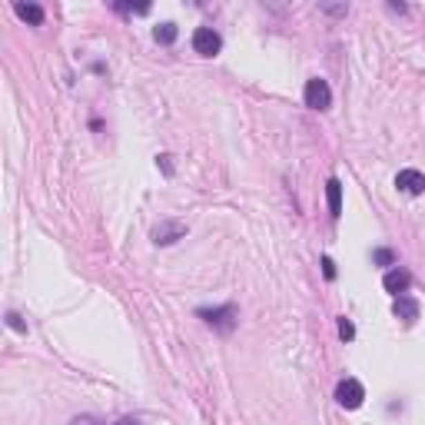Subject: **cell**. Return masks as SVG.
<instances>
[{
  "instance_id": "obj_13",
  "label": "cell",
  "mask_w": 425,
  "mask_h": 425,
  "mask_svg": "<svg viewBox=\"0 0 425 425\" xmlns=\"http://www.w3.org/2000/svg\"><path fill=\"white\" fill-rule=\"evenodd\" d=\"M392 259H395V256H392L389 249H375V263H382V266H392Z\"/></svg>"
},
{
  "instance_id": "obj_14",
  "label": "cell",
  "mask_w": 425,
  "mask_h": 425,
  "mask_svg": "<svg viewBox=\"0 0 425 425\" xmlns=\"http://www.w3.org/2000/svg\"><path fill=\"white\" fill-rule=\"evenodd\" d=\"M323 272H325V279H336V263L329 256H323Z\"/></svg>"
},
{
  "instance_id": "obj_16",
  "label": "cell",
  "mask_w": 425,
  "mask_h": 425,
  "mask_svg": "<svg viewBox=\"0 0 425 425\" xmlns=\"http://www.w3.org/2000/svg\"><path fill=\"white\" fill-rule=\"evenodd\" d=\"M117 425H140V422H136V419H130V415H126V419H120Z\"/></svg>"
},
{
  "instance_id": "obj_15",
  "label": "cell",
  "mask_w": 425,
  "mask_h": 425,
  "mask_svg": "<svg viewBox=\"0 0 425 425\" xmlns=\"http://www.w3.org/2000/svg\"><path fill=\"white\" fill-rule=\"evenodd\" d=\"M7 325H10V329H17V332H23V323H20L17 312H10V316H7Z\"/></svg>"
},
{
  "instance_id": "obj_6",
  "label": "cell",
  "mask_w": 425,
  "mask_h": 425,
  "mask_svg": "<svg viewBox=\"0 0 425 425\" xmlns=\"http://www.w3.org/2000/svg\"><path fill=\"white\" fill-rule=\"evenodd\" d=\"M183 233H187L183 223H160V226L153 229V243L156 246H170V243H176Z\"/></svg>"
},
{
  "instance_id": "obj_11",
  "label": "cell",
  "mask_w": 425,
  "mask_h": 425,
  "mask_svg": "<svg viewBox=\"0 0 425 425\" xmlns=\"http://www.w3.org/2000/svg\"><path fill=\"white\" fill-rule=\"evenodd\" d=\"M153 37H156V44L170 47L173 40H176V23H160V27L153 30Z\"/></svg>"
},
{
  "instance_id": "obj_9",
  "label": "cell",
  "mask_w": 425,
  "mask_h": 425,
  "mask_svg": "<svg viewBox=\"0 0 425 425\" xmlns=\"http://www.w3.org/2000/svg\"><path fill=\"white\" fill-rule=\"evenodd\" d=\"M325 196H329V213L339 216L342 213V183L339 180H329V183H325Z\"/></svg>"
},
{
  "instance_id": "obj_3",
  "label": "cell",
  "mask_w": 425,
  "mask_h": 425,
  "mask_svg": "<svg viewBox=\"0 0 425 425\" xmlns=\"http://www.w3.org/2000/svg\"><path fill=\"white\" fill-rule=\"evenodd\" d=\"M336 399H339L342 408H359L362 399H366V389H362L359 379H342L339 386H336Z\"/></svg>"
},
{
  "instance_id": "obj_12",
  "label": "cell",
  "mask_w": 425,
  "mask_h": 425,
  "mask_svg": "<svg viewBox=\"0 0 425 425\" xmlns=\"http://www.w3.org/2000/svg\"><path fill=\"white\" fill-rule=\"evenodd\" d=\"M339 336L342 339H352L356 336V325L349 323V319H339Z\"/></svg>"
},
{
  "instance_id": "obj_10",
  "label": "cell",
  "mask_w": 425,
  "mask_h": 425,
  "mask_svg": "<svg viewBox=\"0 0 425 425\" xmlns=\"http://www.w3.org/2000/svg\"><path fill=\"white\" fill-rule=\"evenodd\" d=\"M14 10H17L20 20H27V23H34V27L44 23V7H37V3H17Z\"/></svg>"
},
{
  "instance_id": "obj_7",
  "label": "cell",
  "mask_w": 425,
  "mask_h": 425,
  "mask_svg": "<svg viewBox=\"0 0 425 425\" xmlns=\"http://www.w3.org/2000/svg\"><path fill=\"white\" fill-rule=\"evenodd\" d=\"M382 286H386V292H392V296H402V292L412 286V276H408L406 270H389L386 279H382Z\"/></svg>"
},
{
  "instance_id": "obj_1",
  "label": "cell",
  "mask_w": 425,
  "mask_h": 425,
  "mask_svg": "<svg viewBox=\"0 0 425 425\" xmlns=\"http://www.w3.org/2000/svg\"><path fill=\"white\" fill-rule=\"evenodd\" d=\"M303 97H306L309 110H329V103H332V90H329V84H325V80L312 77V80H306Z\"/></svg>"
},
{
  "instance_id": "obj_5",
  "label": "cell",
  "mask_w": 425,
  "mask_h": 425,
  "mask_svg": "<svg viewBox=\"0 0 425 425\" xmlns=\"http://www.w3.org/2000/svg\"><path fill=\"white\" fill-rule=\"evenodd\" d=\"M395 187L402 189V193H412V196H419L425 189V173L419 170H402L399 176H395Z\"/></svg>"
},
{
  "instance_id": "obj_4",
  "label": "cell",
  "mask_w": 425,
  "mask_h": 425,
  "mask_svg": "<svg viewBox=\"0 0 425 425\" xmlns=\"http://www.w3.org/2000/svg\"><path fill=\"white\" fill-rule=\"evenodd\" d=\"M200 316H203L209 325H216L220 332H229L233 323H236V306H223V309H200Z\"/></svg>"
},
{
  "instance_id": "obj_8",
  "label": "cell",
  "mask_w": 425,
  "mask_h": 425,
  "mask_svg": "<svg viewBox=\"0 0 425 425\" xmlns=\"http://www.w3.org/2000/svg\"><path fill=\"white\" fill-rule=\"evenodd\" d=\"M392 312H395L399 319H406V323H415V319H419V303H415V299H408V296H395Z\"/></svg>"
},
{
  "instance_id": "obj_2",
  "label": "cell",
  "mask_w": 425,
  "mask_h": 425,
  "mask_svg": "<svg viewBox=\"0 0 425 425\" xmlns=\"http://www.w3.org/2000/svg\"><path fill=\"white\" fill-rule=\"evenodd\" d=\"M193 50L200 57H216L223 50V37L213 27H196L193 30Z\"/></svg>"
}]
</instances>
